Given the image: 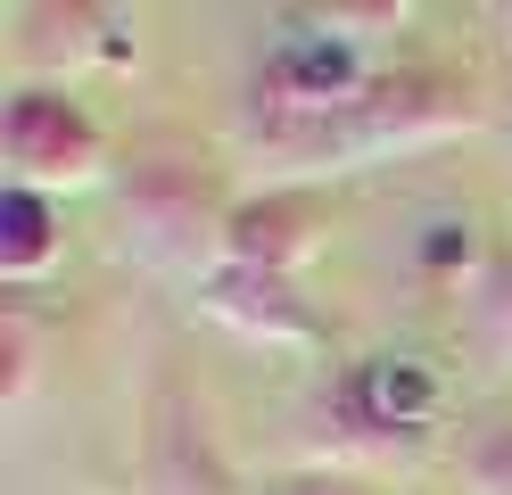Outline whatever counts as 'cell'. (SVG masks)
<instances>
[{
	"label": "cell",
	"instance_id": "obj_1",
	"mask_svg": "<svg viewBox=\"0 0 512 495\" xmlns=\"http://www.w3.org/2000/svg\"><path fill=\"white\" fill-rule=\"evenodd\" d=\"M0 157H9L17 190H58V182H91L108 157V132L91 124V108L67 83H25L0 108Z\"/></svg>",
	"mask_w": 512,
	"mask_h": 495
},
{
	"label": "cell",
	"instance_id": "obj_2",
	"mask_svg": "<svg viewBox=\"0 0 512 495\" xmlns=\"http://www.w3.org/2000/svg\"><path fill=\"white\" fill-rule=\"evenodd\" d=\"M141 495H240L207 405L174 372H157L149 405H141Z\"/></svg>",
	"mask_w": 512,
	"mask_h": 495
},
{
	"label": "cell",
	"instance_id": "obj_3",
	"mask_svg": "<svg viewBox=\"0 0 512 495\" xmlns=\"http://www.w3.org/2000/svg\"><path fill=\"white\" fill-rule=\"evenodd\" d=\"M124 223L157 256L199 248V231H215V165L207 157H141L124 174Z\"/></svg>",
	"mask_w": 512,
	"mask_h": 495
},
{
	"label": "cell",
	"instance_id": "obj_4",
	"mask_svg": "<svg viewBox=\"0 0 512 495\" xmlns=\"http://www.w3.org/2000/svg\"><path fill=\"white\" fill-rule=\"evenodd\" d=\"M0 223H9V240H0V264H9V281L42 273V264L58 256V207H50L42 190H17V182H9V198H0Z\"/></svg>",
	"mask_w": 512,
	"mask_h": 495
},
{
	"label": "cell",
	"instance_id": "obj_5",
	"mask_svg": "<svg viewBox=\"0 0 512 495\" xmlns=\"http://www.w3.org/2000/svg\"><path fill=\"white\" fill-rule=\"evenodd\" d=\"M455 462H463V479H471L479 495H512V405L471 413V429H463Z\"/></svg>",
	"mask_w": 512,
	"mask_h": 495
},
{
	"label": "cell",
	"instance_id": "obj_6",
	"mask_svg": "<svg viewBox=\"0 0 512 495\" xmlns=\"http://www.w3.org/2000/svg\"><path fill=\"white\" fill-rule=\"evenodd\" d=\"M256 495H372V487L347 479V471H281V479H265Z\"/></svg>",
	"mask_w": 512,
	"mask_h": 495
}]
</instances>
